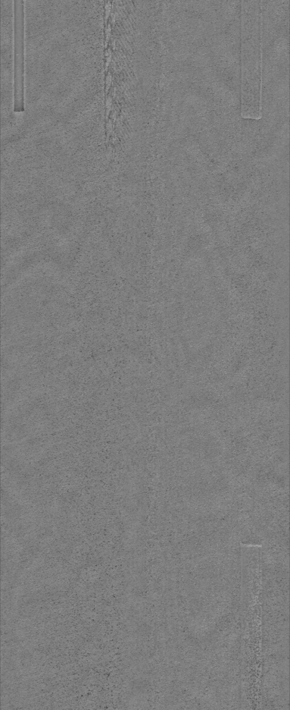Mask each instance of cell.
Here are the masks:
<instances>
[{
  "instance_id": "obj_1",
  "label": "cell",
  "mask_w": 290,
  "mask_h": 710,
  "mask_svg": "<svg viewBox=\"0 0 290 710\" xmlns=\"http://www.w3.org/2000/svg\"><path fill=\"white\" fill-rule=\"evenodd\" d=\"M242 115L261 117L262 16L260 6H246L242 20Z\"/></svg>"
}]
</instances>
